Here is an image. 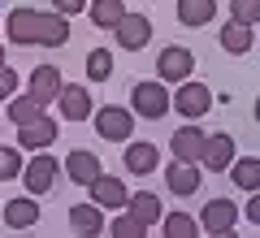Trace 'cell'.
I'll use <instances>...</instances> for the list:
<instances>
[{
  "instance_id": "obj_10",
  "label": "cell",
  "mask_w": 260,
  "mask_h": 238,
  "mask_svg": "<svg viewBox=\"0 0 260 238\" xmlns=\"http://www.w3.org/2000/svg\"><path fill=\"white\" fill-rule=\"evenodd\" d=\"M70 229L74 234H104V208L100 203H70Z\"/></svg>"
},
{
  "instance_id": "obj_2",
  "label": "cell",
  "mask_w": 260,
  "mask_h": 238,
  "mask_svg": "<svg viewBox=\"0 0 260 238\" xmlns=\"http://www.w3.org/2000/svg\"><path fill=\"white\" fill-rule=\"evenodd\" d=\"M130 104H135L130 113H139V117L156 121V117H165V113H169V91H165L160 83H135V91H130Z\"/></svg>"
},
{
  "instance_id": "obj_23",
  "label": "cell",
  "mask_w": 260,
  "mask_h": 238,
  "mask_svg": "<svg viewBox=\"0 0 260 238\" xmlns=\"http://www.w3.org/2000/svg\"><path fill=\"white\" fill-rule=\"evenodd\" d=\"M126 212L143 225H152V221H160V199L156 195H135V199H126Z\"/></svg>"
},
{
  "instance_id": "obj_19",
  "label": "cell",
  "mask_w": 260,
  "mask_h": 238,
  "mask_svg": "<svg viewBox=\"0 0 260 238\" xmlns=\"http://www.w3.org/2000/svg\"><path fill=\"white\" fill-rule=\"evenodd\" d=\"M5 221H9L13 229H26L39 221V208H35V195H26V199H9L5 203Z\"/></svg>"
},
{
  "instance_id": "obj_28",
  "label": "cell",
  "mask_w": 260,
  "mask_h": 238,
  "mask_svg": "<svg viewBox=\"0 0 260 238\" xmlns=\"http://www.w3.org/2000/svg\"><path fill=\"white\" fill-rule=\"evenodd\" d=\"M109 234H113V238H143V234H148V225H143V221H135V217L126 212V217H117V221L109 225Z\"/></svg>"
},
{
  "instance_id": "obj_16",
  "label": "cell",
  "mask_w": 260,
  "mask_h": 238,
  "mask_svg": "<svg viewBox=\"0 0 260 238\" xmlns=\"http://www.w3.org/2000/svg\"><path fill=\"white\" fill-rule=\"evenodd\" d=\"M56 139V121H48V117H35V121H26V126H18V143L22 147H48Z\"/></svg>"
},
{
  "instance_id": "obj_22",
  "label": "cell",
  "mask_w": 260,
  "mask_h": 238,
  "mask_svg": "<svg viewBox=\"0 0 260 238\" xmlns=\"http://www.w3.org/2000/svg\"><path fill=\"white\" fill-rule=\"evenodd\" d=\"M230 165H234V186H243V191H256V186H260V160H256V156H243V160H230Z\"/></svg>"
},
{
  "instance_id": "obj_27",
  "label": "cell",
  "mask_w": 260,
  "mask_h": 238,
  "mask_svg": "<svg viewBox=\"0 0 260 238\" xmlns=\"http://www.w3.org/2000/svg\"><path fill=\"white\" fill-rule=\"evenodd\" d=\"M165 234L169 238H195L200 234V221H191L186 212H174V217H165Z\"/></svg>"
},
{
  "instance_id": "obj_21",
  "label": "cell",
  "mask_w": 260,
  "mask_h": 238,
  "mask_svg": "<svg viewBox=\"0 0 260 238\" xmlns=\"http://www.w3.org/2000/svg\"><path fill=\"white\" fill-rule=\"evenodd\" d=\"M121 18H126V5H121V0H91V22L95 26L113 30Z\"/></svg>"
},
{
  "instance_id": "obj_3",
  "label": "cell",
  "mask_w": 260,
  "mask_h": 238,
  "mask_svg": "<svg viewBox=\"0 0 260 238\" xmlns=\"http://www.w3.org/2000/svg\"><path fill=\"white\" fill-rule=\"evenodd\" d=\"M234 221H239V208L230 199H208V208L200 212V234H230Z\"/></svg>"
},
{
  "instance_id": "obj_11",
  "label": "cell",
  "mask_w": 260,
  "mask_h": 238,
  "mask_svg": "<svg viewBox=\"0 0 260 238\" xmlns=\"http://www.w3.org/2000/svg\"><path fill=\"white\" fill-rule=\"evenodd\" d=\"M61 70L56 65H35V74H30V95H39L44 104H52L56 95H61Z\"/></svg>"
},
{
  "instance_id": "obj_5",
  "label": "cell",
  "mask_w": 260,
  "mask_h": 238,
  "mask_svg": "<svg viewBox=\"0 0 260 238\" xmlns=\"http://www.w3.org/2000/svg\"><path fill=\"white\" fill-rule=\"evenodd\" d=\"M156 70H160V78H165V83H186V74L195 70L191 48H165V52L156 56Z\"/></svg>"
},
{
  "instance_id": "obj_32",
  "label": "cell",
  "mask_w": 260,
  "mask_h": 238,
  "mask_svg": "<svg viewBox=\"0 0 260 238\" xmlns=\"http://www.w3.org/2000/svg\"><path fill=\"white\" fill-rule=\"evenodd\" d=\"M52 5H56V13H61V18H65V13L74 18L78 9H87V0H52Z\"/></svg>"
},
{
  "instance_id": "obj_24",
  "label": "cell",
  "mask_w": 260,
  "mask_h": 238,
  "mask_svg": "<svg viewBox=\"0 0 260 238\" xmlns=\"http://www.w3.org/2000/svg\"><path fill=\"white\" fill-rule=\"evenodd\" d=\"M9 117L18 121V126H26V121H35V117H44V100H39V95H18V100L9 104Z\"/></svg>"
},
{
  "instance_id": "obj_7",
  "label": "cell",
  "mask_w": 260,
  "mask_h": 238,
  "mask_svg": "<svg viewBox=\"0 0 260 238\" xmlns=\"http://www.w3.org/2000/svg\"><path fill=\"white\" fill-rule=\"evenodd\" d=\"M174 104L178 113H186V117H200V113H208V104H213V95H208V87L204 83H182L174 91Z\"/></svg>"
},
{
  "instance_id": "obj_20",
  "label": "cell",
  "mask_w": 260,
  "mask_h": 238,
  "mask_svg": "<svg viewBox=\"0 0 260 238\" xmlns=\"http://www.w3.org/2000/svg\"><path fill=\"white\" fill-rule=\"evenodd\" d=\"M126 169L130 174H152L156 169V147L152 143H130L126 147Z\"/></svg>"
},
{
  "instance_id": "obj_25",
  "label": "cell",
  "mask_w": 260,
  "mask_h": 238,
  "mask_svg": "<svg viewBox=\"0 0 260 238\" xmlns=\"http://www.w3.org/2000/svg\"><path fill=\"white\" fill-rule=\"evenodd\" d=\"M221 48H225V52H247V48H251V26L230 22V26L221 30Z\"/></svg>"
},
{
  "instance_id": "obj_33",
  "label": "cell",
  "mask_w": 260,
  "mask_h": 238,
  "mask_svg": "<svg viewBox=\"0 0 260 238\" xmlns=\"http://www.w3.org/2000/svg\"><path fill=\"white\" fill-rule=\"evenodd\" d=\"M0 65H5V44H0Z\"/></svg>"
},
{
  "instance_id": "obj_26",
  "label": "cell",
  "mask_w": 260,
  "mask_h": 238,
  "mask_svg": "<svg viewBox=\"0 0 260 238\" xmlns=\"http://www.w3.org/2000/svg\"><path fill=\"white\" fill-rule=\"evenodd\" d=\"M109 74H113V56L104 52V48H95V52H87V78H91V83H104Z\"/></svg>"
},
{
  "instance_id": "obj_17",
  "label": "cell",
  "mask_w": 260,
  "mask_h": 238,
  "mask_svg": "<svg viewBox=\"0 0 260 238\" xmlns=\"http://www.w3.org/2000/svg\"><path fill=\"white\" fill-rule=\"evenodd\" d=\"M217 18V0H178V22L182 26H208Z\"/></svg>"
},
{
  "instance_id": "obj_29",
  "label": "cell",
  "mask_w": 260,
  "mask_h": 238,
  "mask_svg": "<svg viewBox=\"0 0 260 238\" xmlns=\"http://www.w3.org/2000/svg\"><path fill=\"white\" fill-rule=\"evenodd\" d=\"M230 13H234V22H243V26H256L260 0H230Z\"/></svg>"
},
{
  "instance_id": "obj_8",
  "label": "cell",
  "mask_w": 260,
  "mask_h": 238,
  "mask_svg": "<svg viewBox=\"0 0 260 238\" xmlns=\"http://www.w3.org/2000/svg\"><path fill=\"white\" fill-rule=\"evenodd\" d=\"M56 160L52 156H35L26 169H22V178H26V191L30 195H44V191H52V182H56Z\"/></svg>"
},
{
  "instance_id": "obj_4",
  "label": "cell",
  "mask_w": 260,
  "mask_h": 238,
  "mask_svg": "<svg viewBox=\"0 0 260 238\" xmlns=\"http://www.w3.org/2000/svg\"><path fill=\"white\" fill-rule=\"evenodd\" d=\"M130 130H135V113L130 109H100L95 113V134L100 139L121 143V139H130Z\"/></svg>"
},
{
  "instance_id": "obj_15",
  "label": "cell",
  "mask_w": 260,
  "mask_h": 238,
  "mask_svg": "<svg viewBox=\"0 0 260 238\" xmlns=\"http://www.w3.org/2000/svg\"><path fill=\"white\" fill-rule=\"evenodd\" d=\"M165 186H169L174 195H195V191H200V169H195L191 160H178V165H169Z\"/></svg>"
},
{
  "instance_id": "obj_14",
  "label": "cell",
  "mask_w": 260,
  "mask_h": 238,
  "mask_svg": "<svg viewBox=\"0 0 260 238\" xmlns=\"http://www.w3.org/2000/svg\"><path fill=\"white\" fill-rule=\"evenodd\" d=\"M126 199L130 195H126V186H121L117 178H95L91 182V203H100L104 212L109 208H126Z\"/></svg>"
},
{
  "instance_id": "obj_12",
  "label": "cell",
  "mask_w": 260,
  "mask_h": 238,
  "mask_svg": "<svg viewBox=\"0 0 260 238\" xmlns=\"http://www.w3.org/2000/svg\"><path fill=\"white\" fill-rule=\"evenodd\" d=\"M65 169H70V182H78V186H91L95 178H100V160H95V152H70V156H65Z\"/></svg>"
},
{
  "instance_id": "obj_1",
  "label": "cell",
  "mask_w": 260,
  "mask_h": 238,
  "mask_svg": "<svg viewBox=\"0 0 260 238\" xmlns=\"http://www.w3.org/2000/svg\"><path fill=\"white\" fill-rule=\"evenodd\" d=\"M5 35L13 44H44V48H61L70 39V22L61 13H35V9H13L5 22Z\"/></svg>"
},
{
  "instance_id": "obj_30",
  "label": "cell",
  "mask_w": 260,
  "mask_h": 238,
  "mask_svg": "<svg viewBox=\"0 0 260 238\" xmlns=\"http://www.w3.org/2000/svg\"><path fill=\"white\" fill-rule=\"evenodd\" d=\"M18 174H22L18 152H13V147H0V182H5V178H18Z\"/></svg>"
},
{
  "instance_id": "obj_9",
  "label": "cell",
  "mask_w": 260,
  "mask_h": 238,
  "mask_svg": "<svg viewBox=\"0 0 260 238\" xmlns=\"http://www.w3.org/2000/svg\"><path fill=\"white\" fill-rule=\"evenodd\" d=\"M208 165V174H221V169H230L234 160V139L230 134H204V156H200Z\"/></svg>"
},
{
  "instance_id": "obj_18",
  "label": "cell",
  "mask_w": 260,
  "mask_h": 238,
  "mask_svg": "<svg viewBox=\"0 0 260 238\" xmlns=\"http://www.w3.org/2000/svg\"><path fill=\"white\" fill-rule=\"evenodd\" d=\"M200 156H204V134H200V130L195 126H182L174 134V160H200Z\"/></svg>"
},
{
  "instance_id": "obj_13",
  "label": "cell",
  "mask_w": 260,
  "mask_h": 238,
  "mask_svg": "<svg viewBox=\"0 0 260 238\" xmlns=\"http://www.w3.org/2000/svg\"><path fill=\"white\" fill-rule=\"evenodd\" d=\"M61 113L65 121H87L91 117V95H87V87H61Z\"/></svg>"
},
{
  "instance_id": "obj_6",
  "label": "cell",
  "mask_w": 260,
  "mask_h": 238,
  "mask_svg": "<svg viewBox=\"0 0 260 238\" xmlns=\"http://www.w3.org/2000/svg\"><path fill=\"white\" fill-rule=\"evenodd\" d=\"M113 30H117V44L130 48V52H139V48L152 39V22L143 18V13H126V18H121Z\"/></svg>"
},
{
  "instance_id": "obj_31",
  "label": "cell",
  "mask_w": 260,
  "mask_h": 238,
  "mask_svg": "<svg viewBox=\"0 0 260 238\" xmlns=\"http://www.w3.org/2000/svg\"><path fill=\"white\" fill-rule=\"evenodd\" d=\"M13 87H18V74L0 65V100H9V95H13Z\"/></svg>"
}]
</instances>
